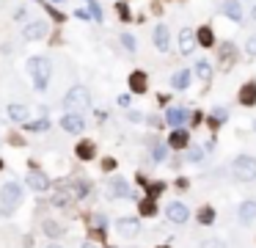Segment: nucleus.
I'll list each match as a JSON object with an SVG mask.
<instances>
[{
	"instance_id": "nucleus-2",
	"label": "nucleus",
	"mask_w": 256,
	"mask_h": 248,
	"mask_svg": "<svg viewBox=\"0 0 256 248\" xmlns=\"http://www.w3.org/2000/svg\"><path fill=\"white\" fill-rule=\"evenodd\" d=\"M64 108H66V113H83L91 108V91L85 86H72L66 91V97H64Z\"/></svg>"
},
{
	"instance_id": "nucleus-29",
	"label": "nucleus",
	"mask_w": 256,
	"mask_h": 248,
	"mask_svg": "<svg viewBox=\"0 0 256 248\" xmlns=\"http://www.w3.org/2000/svg\"><path fill=\"white\" fill-rule=\"evenodd\" d=\"M226 119H229V111H223V108H215L212 111V124H223Z\"/></svg>"
},
{
	"instance_id": "nucleus-35",
	"label": "nucleus",
	"mask_w": 256,
	"mask_h": 248,
	"mask_svg": "<svg viewBox=\"0 0 256 248\" xmlns=\"http://www.w3.org/2000/svg\"><path fill=\"white\" fill-rule=\"evenodd\" d=\"M50 127V119H42V121H33V124H28V130H47Z\"/></svg>"
},
{
	"instance_id": "nucleus-6",
	"label": "nucleus",
	"mask_w": 256,
	"mask_h": 248,
	"mask_svg": "<svg viewBox=\"0 0 256 248\" xmlns=\"http://www.w3.org/2000/svg\"><path fill=\"white\" fill-rule=\"evenodd\" d=\"M61 127L66 130V132H83L85 130V119L80 116V113H64Z\"/></svg>"
},
{
	"instance_id": "nucleus-30",
	"label": "nucleus",
	"mask_w": 256,
	"mask_h": 248,
	"mask_svg": "<svg viewBox=\"0 0 256 248\" xmlns=\"http://www.w3.org/2000/svg\"><path fill=\"white\" fill-rule=\"evenodd\" d=\"M121 44H124V47H127L129 52H135V50H138L135 39H132V36H129V33H121Z\"/></svg>"
},
{
	"instance_id": "nucleus-21",
	"label": "nucleus",
	"mask_w": 256,
	"mask_h": 248,
	"mask_svg": "<svg viewBox=\"0 0 256 248\" xmlns=\"http://www.w3.org/2000/svg\"><path fill=\"white\" fill-rule=\"evenodd\" d=\"M234 52H237V47H234L231 42H223V44H221V64H223V66H231Z\"/></svg>"
},
{
	"instance_id": "nucleus-36",
	"label": "nucleus",
	"mask_w": 256,
	"mask_h": 248,
	"mask_svg": "<svg viewBox=\"0 0 256 248\" xmlns=\"http://www.w3.org/2000/svg\"><path fill=\"white\" fill-rule=\"evenodd\" d=\"M190 160L196 163V160H201V157H204V149H190V154H188Z\"/></svg>"
},
{
	"instance_id": "nucleus-10",
	"label": "nucleus",
	"mask_w": 256,
	"mask_h": 248,
	"mask_svg": "<svg viewBox=\"0 0 256 248\" xmlns=\"http://www.w3.org/2000/svg\"><path fill=\"white\" fill-rule=\"evenodd\" d=\"M108 196H113V198H127V196H129V185L121 180V177H116V180L108 182Z\"/></svg>"
},
{
	"instance_id": "nucleus-5",
	"label": "nucleus",
	"mask_w": 256,
	"mask_h": 248,
	"mask_svg": "<svg viewBox=\"0 0 256 248\" xmlns=\"http://www.w3.org/2000/svg\"><path fill=\"white\" fill-rule=\"evenodd\" d=\"M165 215H168V221H174V223H185L190 218V210H188V204H182V201H171V204L165 207Z\"/></svg>"
},
{
	"instance_id": "nucleus-32",
	"label": "nucleus",
	"mask_w": 256,
	"mask_h": 248,
	"mask_svg": "<svg viewBox=\"0 0 256 248\" xmlns=\"http://www.w3.org/2000/svg\"><path fill=\"white\" fill-rule=\"evenodd\" d=\"M162 190H165V185H162V182H152V185H149V196H160Z\"/></svg>"
},
{
	"instance_id": "nucleus-26",
	"label": "nucleus",
	"mask_w": 256,
	"mask_h": 248,
	"mask_svg": "<svg viewBox=\"0 0 256 248\" xmlns=\"http://www.w3.org/2000/svg\"><path fill=\"white\" fill-rule=\"evenodd\" d=\"M44 234H47V237H61L64 229H61V223H55V221H44Z\"/></svg>"
},
{
	"instance_id": "nucleus-22",
	"label": "nucleus",
	"mask_w": 256,
	"mask_h": 248,
	"mask_svg": "<svg viewBox=\"0 0 256 248\" xmlns=\"http://www.w3.org/2000/svg\"><path fill=\"white\" fill-rule=\"evenodd\" d=\"M9 119L11 121H28V108L25 105H9Z\"/></svg>"
},
{
	"instance_id": "nucleus-44",
	"label": "nucleus",
	"mask_w": 256,
	"mask_h": 248,
	"mask_svg": "<svg viewBox=\"0 0 256 248\" xmlns=\"http://www.w3.org/2000/svg\"><path fill=\"white\" fill-rule=\"evenodd\" d=\"M254 130H256V121H254Z\"/></svg>"
},
{
	"instance_id": "nucleus-1",
	"label": "nucleus",
	"mask_w": 256,
	"mask_h": 248,
	"mask_svg": "<svg viewBox=\"0 0 256 248\" xmlns=\"http://www.w3.org/2000/svg\"><path fill=\"white\" fill-rule=\"evenodd\" d=\"M25 69H28V75L33 77V86L39 88V91H44L47 83H50V72H52L50 58H44V55H33V58H28Z\"/></svg>"
},
{
	"instance_id": "nucleus-13",
	"label": "nucleus",
	"mask_w": 256,
	"mask_h": 248,
	"mask_svg": "<svg viewBox=\"0 0 256 248\" xmlns=\"http://www.w3.org/2000/svg\"><path fill=\"white\" fill-rule=\"evenodd\" d=\"M193 50H196V33L185 28V31L179 33V52L182 55H190Z\"/></svg>"
},
{
	"instance_id": "nucleus-24",
	"label": "nucleus",
	"mask_w": 256,
	"mask_h": 248,
	"mask_svg": "<svg viewBox=\"0 0 256 248\" xmlns=\"http://www.w3.org/2000/svg\"><path fill=\"white\" fill-rule=\"evenodd\" d=\"M152 160L154 163H165L168 160V146L165 144H154L152 146Z\"/></svg>"
},
{
	"instance_id": "nucleus-33",
	"label": "nucleus",
	"mask_w": 256,
	"mask_h": 248,
	"mask_svg": "<svg viewBox=\"0 0 256 248\" xmlns=\"http://www.w3.org/2000/svg\"><path fill=\"white\" fill-rule=\"evenodd\" d=\"M141 213H144V215H154V201H152V198H146L144 204H141Z\"/></svg>"
},
{
	"instance_id": "nucleus-25",
	"label": "nucleus",
	"mask_w": 256,
	"mask_h": 248,
	"mask_svg": "<svg viewBox=\"0 0 256 248\" xmlns=\"http://www.w3.org/2000/svg\"><path fill=\"white\" fill-rule=\"evenodd\" d=\"M196 75L207 83V80L212 77V64H209V61H198V64H196Z\"/></svg>"
},
{
	"instance_id": "nucleus-37",
	"label": "nucleus",
	"mask_w": 256,
	"mask_h": 248,
	"mask_svg": "<svg viewBox=\"0 0 256 248\" xmlns=\"http://www.w3.org/2000/svg\"><path fill=\"white\" fill-rule=\"evenodd\" d=\"M102 168H105V171H113V168H116V160H113V157H105V160H102Z\"/></svg>"
},
{
	"instance_id": "nucleus-4",
	"label": "nucleus",
	"mask_w": 256,
	"mask_h": 248,
	"mask_svg": "<svg viewBox=\"0 0 256 248\" xmlns=\"http://www.w3.org/2000/svg\"><path fill=\"white\" fill-rule=\"evenodd\" d=\"M19 201H22V185H17V182H6V185L0 188V204H3V210L11 213V210L19 207Z\"/></svg>"
},
{
	"instance_id": "nucleus-18",
	"label": "nucleus",
	"mask_w": 256,
	"mask_h": 248,
	"mask_svg": "<svg viewBox=\"0 0 256 248\" xmlns=\"http://www.w3.org/2000/svg\"><path fill=\"white\" fill-rule=\"evenodd\" d=\"M171 86L179 88V91H185V88L190 86V72H188V69H179V72H174V77H171Z\"/></svg>"
},
{
	"instance_id": "nucleus-23",
	"label": "nucleus",
	"mask_w": 256,
	"mask_h": 248,
	"mask_svg": "<svg viewBox=\"0 0 256 248\" xmlns=\"http://www.w3.org/2000/svg\"><path fill=\"white\" fill-rule=\"evenodd\" d=\"M94 152H96L94 141H83V144L77 146V157H80V160H91V157H94Z\"/></svg>"
},
{
	"instance_id": "nucleus-40",
	"label": "nucleus",
	"mask_w": 256,
	"mask_h": 248,
	"mask_svg": "<svg viewBox=\"0 0 256 248\" xmlns=\"http://www.w3.org/2000/svg\"><path fill=\"white\" fill-rule=\"evenodd\" d=\"M119 105H124V108H127V105H129V94H124V97H119Z\"/></svg>"
},
{
	"instance_id": "nucleus-9",
	"label": "nucleus",
	"mask_w": 256,
	"mask_h": 248,
	"mask_svg": "<svg viewBox=\"0 0 256 248\" xmlns=\"http://www.w3.org/2000/svg\"><path fill=\"white\" fill-rule=\"evenodd\" d=\"M22 33H25L28 42H36V39H44V36H47V25H44L42 19H33V22H28L25 25Z\"/></svg>"
},
{
	"instance_id": "nucleus-3",
	"label": "nucleus",
	"mask_w": 256,
	"mask_h": 248,
	"mask_svg": "<svg viewBox=\"0 0 256 248\" xmlns=\"http://www.w3.org/2000/svg\"><path fill=\"white\" fill-rule=\"evenodd\" d=\"M231 174H234L237 182L256 180V157H251V154H240L237 160L231 163Z\"/></svg>"
},
{
	"instance_id": "nucleus-41",
	"label": "nucleus",
	"mask_w": 256,
	"mask_h": 248,
	"mask_svg": "<svg viewBox=\"0 0 256 248\" xmlns=\"http://www.w3.org/2000/svg\"><path fill=\"white\" fill-rule=\"evenodd\" d=\"M83 248H99V246H96V243H91V240H88V243H83Z\"/></svg>"
},
{
	"instance_id": "nucleus-15",
	"label": "nucleus",
	"mask_w": 256,
	"mask_h": 248,
	"mask_svg": "<svg viewBox=\"0 0 256 248\" xmlns=\"http://www.w3.org/2000/svg\"><path fill=\"white\" fill-rule=\"evenodd\" d=\"M221 11L226 14L229 19H234V22H240L242 19V9H240V0H226L221 6Z\"/></svg>"
},
{
	"instance_id": "nucleus-19",
	"label": "nucleus",
	"mask_w": 256,
	"mask_h": 248,
	"mask_svg": "<svg viewBox=\"0 0 256 248\" xmlns=\"http://www.w3.org/2000/svg\"><path fill=\"white\" fill-rule=\"evenodd\" d=\"M237 215H240V221H242V223L254 221V218H256V201H242L240 210H237Z\"/></svg>"
},
{
	"instance_id": "nucleus-38",
	"label": "nucleus",
	"mask_w": 256,
	"mask_h": 248,
	"mask_svg": "<svg viewBox=\"0 0 256 248\" xmlns=\"http://www.w3.org/2000/svg\"><path fill=\"white\" fill-rule=\"evenodd\" d=\"M248 52H251V55H256V36H251V39H248V47H245Z\"/></svg>"
},
{
	"instance_id": "nucleus-39",
	"label": "nucleus",
	"mask_w": 256,
	"mask_h": 248,
	"mask_svg": "<svg viewBox=\"0 0 256 248\" xmlns=\"http://www.w3.org/2000/svg\"><path fill=\"white\" fill-rule=\"evenodd\" d=\"M129 121H132V124H138V121H144V116H141V113H135V111H132V113H129Z\"/></svg>"
},
{
	"instance_id": "nucleus-20",
	"label": "nucleus",
	"mask_w": 256,
	"mask_h": 248,
	"mask_svg": "<svg viewBox=\"0 0 256 248\" xmlns=\"http://www.w3.org/2000/svg\"><path fill=\"white\" fill-rule=\"evenodd\" d=\"M196 44H201V47H212L215 44V36H212V28H198V33H196Z\"/></svg>"
},
{
	"instance_id": "nucleus-11",
	"label": "nucleus",
	"mask_w": 256,
	"mask_h": 248,
	"mask_svg": "<svg viewBox=\"0 0 256 248\" xmlns=\"http://www.w3.org/2000/svg\"><path fill=\"white\" fill-rule=\"evenodd\" d=\"M116 229H119L124 237H132V234L141 231V223H138V218H119V221H116Z\"/></svg>"
},
{
	"instance_id": "nucleus-45",
	"label": "nucleus",
	"mask_w": 256,
	"mask_h": 248,
	"mask_svg": "<svg viewBox=\"0 0 256 248\" xmlns=\"http://www.w3.org/2000/svg\"><path fill=\"white\" fill-rule=\"evenodd\" d=\"M0 165H3V163H0Z\"/></svg>"
},
{
	"instance_id": "nucleus-8",
	"label": "nucleus",
	"mask_w": 256,
	"mask_h": 248,
	"mask_svg": "<svg viewBox=\"0 0 256 248\" xmlns=\"http://www.w3.org/2000/svg\"><path fill=\"white\" fill-rule=\"evenodd\" d=\"M190 119V113L185 111V108H168V113H165V121H168L174 130L185 127V121Z\"/></svg>"
},
{
	"instance_id": "nucleus-7",
	"label": "nucleus",
	"mask_w": 256,
	"mask_h": 248,
	"mask_svg": "<svg viewBox=\"0 0 256 248\" xmlns=\"http://www.w3.org/2000/svg\"><path fill=\"white\" fill-rule=\"evenodd\" d=\"M152 42H154V47L160 52H168V47H171V36H168V28L165 25H157L152 31Z\"/></svg>"
},
{
	"instance_id": "nucleus-28",
	"label": "nucleus",
	"mask_w": 256,
	"mask_h": 248,
	"mask_svg": "<svg viewBox=\"0 0 256 248\" xmlns=\"http://www.w3.org/2000/svg\"><path fill=\"white\" fill-rule=\"evenodd\" d=\"M198 221H201V223H212L215 221V210H212V207H204V210L198 213Z\"/></svg>"
},
{
	"instance_id": "nucleus-16",
	"label": "nucleus",
	"mask_w": 256,
	"mask_h": 248,
	"mask_svg": "<svg viewBox=\"0 0 256 248\" xmlns=\"http://www.w3.org/2000/svg\"><path fill=\"white\" fill-rule=\"evenodd\" d=\"M146 86H149V80H146V72H132V75H129V88H132L135 94H144Z\"/></svg>"
},
{
	"instance_id": "nucleus-42",
	"label": "nucleus",
	"mask_w": 256,
	"mask_h": 248,
	"mask_svg": "<svg viewBox=\"0 0 256 248\" xmlns=\"http://www.w3.org/2000/svg\"><path fill=\"white\" fill-rule=\"evenodd\" d=\"M251 19H256V6H254V11H251Z\"/></svg>"
},
{
	"instance_id": "nucleus-27",
	"label": "nucleus",
	"mask_w": 256,
	"mask_h": 248,
	"mask_svg": "<svg viewBox=\"0 0 256 248\" xmlns=\"http://www.w3.org/2000/svg\"><path fill=\"white\" fill-rule=\"evenodd\" d=\"M83 3H85V6H88V9H91V11H88V17H94L96 22H99V19H102V11H99V3H96V0H83Z\"/></svg>"
},
{
	"instance_id": "nucleus-31",
	"label": "nucleus",
	"mask_w": 256,
	"mask_h": 248,
	"mask_svg": "<svg viewBox=\"0 0 256 248\" xmlns=\"http://www.w3.org/2000/svg\"><path fill=\"white\" fill-rule=\"evenodd\" d=\"M201 248H226V243H223V240L209 237V240H204V243H201Z\"/></svg>"
},
{
	"instance_id": "nucleus-12",
	"label": "nucleus",
	"mask_w": 256,
	"mask_h": 248,
	"mask_svg": "<svg viewBox=\"0 0 256 248\" xmlns=\"http://www.w3.org/2000/svg\"><path fill=\"white\" fill-rule=\"evenodd\" d=\"M188 144H190V132L185 127H179V130H174V135L168 141V149H188Z\"/></svg>"
},
{
	"instance_id": "nucleus-14",
	"label": "nucleus",
	"mask_w": 256,
	"mask_h": 248,
	"mask_svg": "<svg viewBox=\"0 0 256 248\" xmlns=\"http://www.w3.org/2000/svg\"><path fill=\"white\" fill-rule=\"evenodd\" d=\"M28 185H31V190L42 193V190L50 188V180H47V177H44L42 171H31V174H28Z\"/></svg>"
},
{
	"instance_id": "nucleus-17",
	"label": "nucleus",
	"mask_w": 256,
	"mask_h": 248,
	"mask_svg": "<svg viewBox=\"0 0 256 248\" xmlns=\"http://www.w3.org/2000/svg\"><path fill=\"white\" fill-rule=\"evenodd\" d=\"M256 102V83H245V86L240 88V105H254Z\"/></svg>"
},
{
	"instance_id": "nucleus-34",
	"label": "nucleus",
	"mask_w": 256,
	"mask_h": 248,
	"mask_svg": "<svg viewBox=\"0 0 256 248\" xmlns=\"http://www.w3.org/2000/svg\"><path fill=\"white\" fill-rule=\"evenodd\" d=\"M116 9H119V17L121 19H129V6H127V3H116Z\"/></svg>"
},
{
	"instance_id": "nucleus-43",
	"label": "nucleus",
	"mask_w": 256,
	"mask_h": 248,
	"mask_svg": "<svg viewBox=\"0 0 256 248\" xmlns=\"http://www.w3.org/2000/svg\"><path fill=\"white\" fill-rule=\"evenodd\" d=\"M50 248H61V246H50Z\"/></svg>"
}]
</instances>
